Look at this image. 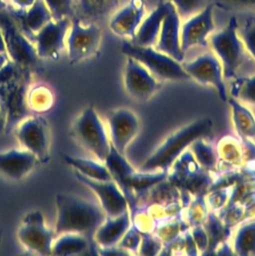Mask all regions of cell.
Returning a JSON list of instances; mask_svg holds the SVG:
<instances>
[{"label":"cell","mask_w":255,"mask_h":256,"mask_svg":"<svg viewBox=\"0 0 255 256\" xmlns=\"http://www.w3.org/2000/svg\"><path fill=\"white\" fill-rule=\"evenodd\" d=\"M32 84V70L8 60L0 69V104L6 117L5 133H10L33 113L27 106V92Z\"/></svg>","instance_id":"obj_1"},{"label":"cell","mask_w":255,"mask_h":256,"mask_svg":"<svg viewBox=\"0 0 255 256\" xmlns=\"http://www.w3.org/2000/svg\"><path fill=\"white\" fill-rule=\"evenodd\" d=\"M55 236L78 233L93 241V235L106 215L101 206L70 194H57ZM94 242V241H93Z\"/></svg>","instance_id":"obj_2"},{"label":"cell","mask_w":255,"mask_h":256,"mask_svg":"<svg viewBox=\"0 0 255 256\" xmlns=\"http://www.w3.org/2000/svg\"><path fill=\"white\" fill-rule=\"evenodd\" d=\"M213 133V121L209 117L193 120L169 135L141 165V171H168L176 159L198 138Z\"/></svg>","instance_id":"obj_3"},{"label":"cell","mask_w":255,"mask_h":256,"mask_svg":"<svg viewBox=\"0 0 255 256\" xmlns=\"http://www.w3.org/2000/svg\"><path fill=\"white\" fill-rule=\"evenodd\" d=\"M121 52L140 62L155 78L166 81H186L190 77L183 69L182 63L160 52L153 46H140L124 40Z\"/></svg>","instance_id":"obj_4"},{"label":"cell","mask_w":255,"mask_h":256,"mask_svg":"<svg viewBox=\"0 0 255 256\" xmlns=\"http://www.w3.org/2000/svg\"><path fill=\"white\" fill-rule=\"evenodd\" d=\"M71 131L77 141L104 162L111 149V141L103 121L93 106L86 107L74 120Z\"/></svg>","instance_id":"obj_5"},{"label":"cell","mask_w":255,"mask_h":256,"mask_svg":"<svg viewBox=\"0 0 255 256\" xmlns=\"http://www.w3.org/2000/svg\"><path fill=\"white\" fill-rule=\"evenodd\" d=\"M170 169L167 175L169 184L177 187L181 195H204L213 183L208 171L200 167L190 150L184 151Z\"/></svg>","instance_id":"obj_6"},{"label":"cell","mask_w":255,"mask_h":256,"mask_svg":"<svg viewBox=\"0 0 255 256\" xmlns=\"http://www.w3.org/2000/svg\"><path fill=\"white\" fill-rule=\"evenodd\" d=\"M238 27L237 19L231 17L222 30L210 36V45L222 65L225 80L235 77L244 59L245 48L239 36Z\"/></svg>","instance_id":"obj_7"},{"label":"cell","mask_w":255,"mask_h":256,"mask_svg":"<svg viewBox=\"0 0 255 256\" xmlns=\"http://www.w3.org/2000/svg\"><path fill=\"white\" fill-rule=\"evenodd\" d=\"M102 31L95 22H84L77 16L71 19L66 37V50L70 64L94 56L100 47Z\"/></svg>","instance_id":"obj_8"},{"label":"cell","mask_w":255,"mask_h":256,"mask_svg":"<svg viewBox=\"0 0 255 256\" xmlns=\"http://www.w3.org/2000/svg\"><path fill=\"white\" fill-rule=\"evenodd\" d=\"M0 30L9 60L29 68L37 64L39 58L33 42L21 31L7 9L0 10Z\"/></svg>","instance_id":"obj_9"},{"label":"cell","mask_w":255,"mask_h":256,"mask_svg":"<svg viewBox=\"0 0 255 256\" xmlns=\"http://www.w3.org/2000/svg\"><path fill=\"white\" fill-rule=\"evenodd\" d=\"M14 130L21 148L31 152L40 163L49 161L50 130L44 117L32 114L20 121Z\"/></svg>","instance_id":"obj_10"},{"label":"cell","mask_w":255,"mask_h":256,"mask_svg":"<svg viewBox=\"0 0 255 256\" xmlns=\"http://www.w3.org/2000/svg\"><path fill=\"white\" fill-rule=\"evenodd\" d=\"M19 242L27 250L39 255H52V244L55 238L54 229L46 225L40 211L28 212L17 230Z\"/></svg>","instance_id":"obj_11"},{"label":"cell","mask_w":255,"mask_h":256,"mask_svg":"<svg viewBox=\"0 0 255 256\" xmlns=\"http://www.w3.org/2000/svg\"><path fill=\"white\" fill-rule=\"evenodd\" d=\"M182 66L190 80L213 87L219 98L223 102H227L228 95L222 65L214 53H204L191 61L182 63Z\"/></svg>","instance_id":"obj_12"},{"label":"cell","mask_w":255,"mask_h":256,"mask_svg":"<svg viewBox=\"0 0 255 256\" xmlns=\"http://www.w3.org/2000/svg\"><path fill=\"white\" fill-rule=\"evenodd\" d=\"M71 25V19L66 17L51 19L33 38V44L39 59L57 60L66 48V37Z\"/></svg>","instance_id":"obj_13"},{"label":"cell","mask_w":255,"mask_h":256,"mask_svg":"<svg viewBox=\"0 0 255 256\" xmlns=\"http://www.w3.org/2000/svg\"><path fill=\"white\" fill-rule=\"evenodd\" d=\"M124 86L131 98L143 102L149 100L160 89L161 82L140 62L127 57L124 68Z\"/></svg>","instance_id":"obj_14"},{"label":"cell","mask_w":255,"mask_h":256,"mask_svg":"<svg viewBox=\"0 0 255 256\" xmlns=\"http://www.w3.org/2000/svg\"><path fill=\"white\" fill-rule=\"evenodd\" d=\"M111 145L120 153L125 154L129 144L140 130L137 115L130 109L118 108L107 115Z\"/></svg>","instance_id":"obj_15"},{"label":"cell","mask_w":255,"mask_h":256,"mask_svg":"<svg viewBox=\"0 0 255 256\" xmlns=\"http://www.w3.org/2000/svg\"><path fill=\"white\" fill-rule=\"evenodd\" d=\"M74 174L82 184L87 186L97 196L106 216H118L129 210V204L124 193L113 180H94L75 171Z\"/></svg>","instance_id":"obj_16"},{"label":"cell","mask_w":255,"mask_h":256,"mask_svg":"<svg viewBox=\"0 0 255 256\" xmlns=\"http://www.w3.org/2000/svg\"><path fill=\"white\" fill-rule=\"evenodd\" d=\"M213 30V5L207 4L181 25L180 44L182 51L185 53L194 46L207 45V38Z\"/></svg>","instance_id":"obj_17"},{"label":"cell","mask_w":255,"mask_h":256,"mask_svg":"<svg viewBox=\"0 0 255 256\" xmlns=\"http://www.w3.org/2000/svg\"><path fill=\"white\" fill-rule=\"evenodd\" d=\"M180 16L171 4L161 25L156 42V49L173 59L183 62L184 52L180 44Z\"/></svg>","instance_id":"obj_18"},{"label":"cell","mask_w":255,"mask_h":256,"mask_svg":"<svg viewBox=\"0 0 255 256\" xmlns=\"http://www.w3.org/2000/svg\"><path fill=\"white\" fill-rule=\"evenodd\" d=\"M146 4L144 0H130L117 11L109 21L110 30L119 37L132 39L145 17Z\"/></svg>","instance_id":"obj_19"},{"label":"cell","mask_w":255,"mask_h":256,"mask_svg":"<svg viewBox=\"0 0 255 256\" xmlns=\"http://www.w3.org/2000/svg\"><path fill=\"white\" fill-rule=\"evenodd\" d=\"M7 10L14 18L21 31L32 42L34 35L52 19L51 13L44 0H35L31 6L25 9L10 8Z\"/></svg>","instance_id":"obj_20"},{"label":"cell","mask_w":255,"mask_h":256,"mask_svg":"<svg viewBox=\"0 0 255 256\" xmlns=\"http://www.w3.org/2000/svg\"><path fill=\"white\" fill-rule=\"evenodd\" d=\"M37 163V158L23 148L0 151V174L11 180L23 179L35 168Z\"/></svg>","instance_id":"obj_21"},{"label":"cell","mask_w":255,"mask_h":256,"mask_svg":"<svg viewBox=\"0 0 255 256\" xmlns=\"http://www.w3.org/2000/svg\"><path fill=\"white\" fill-rule=\"evenodd\" d=\"M131 226L130 211L114 217H108L99 225L93 235V241L97 247L116 246L126 231Z\"/></svg>","instance_id":"obj_22"},{"label":"cell","mask_w":255,"mask_h":256,"mask_svg":"<svg viewBox=\"0 0 255 256\" xmlns=\"http://www.w3.org/2000/svg\"><path fill=\"white\" fill-rule=\"evenodd\" d=\"M171 3L169 1L160 2L148 16L144 17L131 41L140 46H154L157 42L163 19Z\"/></svg>","instance_id":"obj_23"},{"label":"cell","mask_w":255,"mask_h":256,"mask_svg":"<svg viewBox=\"0 0 255 256\" xmlns=\"http://www.w3.org/2000/svg\"><path fill=\"white\" fill-rule=\"evenodd\" d=\"M227 103L231 109V118L235 131L240 138L255 139V116L236 98L228 97Z\"/></svg>","instance_id":"obj_24"},{"label":"cell","mask_w":255,"mask_h":256,"mask_svg":"<svg viewBox=\"0 0 255 256\" xmlns=\"http://www.w3.org/2000/svg\"><path fill=\"white\" fill-rule=\"evenodd\" d=\"M91 241L78 233H62L55 236L52 255H81L91 249Z\"/></svg>","instance_id":"obj_25"},{"label":"cell","mask_w":255,"mask_h":256,"mask_svg":"<svg viewBox=\"0 0 255 256\" xmlns=\"http://www.w3.org/2000/svg\"><path fill=\"white\" fill-rule=\"evenodd\" d=\"M63 160L67 165L72 167L75 172H78L90 179L99 181L112 180L105 164L99 160L95 161L71 155H63Z\"/></svg>","instance_id":"obj_26"},{"label":"cell","mask_w":255,"mask_h":256,"mask_svg":"<svg viewBox=\"0 0 255 256\" xmlns=\"http://www.w3.org/2000/svg\"><path fill=\"white\" fill-rule=\"evenodd\" d=\"M119 0H75L77 17L84 22H94L105 17Z\"/></svg>","instance_id":"obj_27"},{"label":"cell","mask_w":255,"mask_h":256,"mask_svg":"<svg viewBox=\"0 0 255 256\" xmlns=\"http://www.w3.org/2000/svg\"><path fill=\"white\" fill-rule=\"evenodd\" d=\"M203 227L207 232L209 240L206 254L214 253L216 248L229 238L231 228L227 226L214 211L208 213V216L203 223Z\"/></svg>","instance_id":"obj_28"},{"label":"cell","mask_w":255,"mask_h":256,"mask_svg":"<svg viewBox=\"0 0 255 256\" xmlns=\"http://www.w3.org/2000/svg\"><path fill=\"white\" fill-rule=\"evenodd\" d=\"M27 106L33 114H41L51 109L54 103V97L51 89L45 84H36L30 86L27 92Z\"/></svg>","instance_id":"obj_29"},{"label":"cell","mask_w":255,"mask_h":256,"mask_svg":"<svg viewBox=\"0 0 255 256\" xmlns=\"http://www.w3.org/2000/svg\"><path fill=\"white\" fill-rule=\"evenodd\" d=\"M204 139L205 138H198L193 141L189 146V150L200 167L208 172H211L217 168L219 158L217 151Z\"/></svg>","instance_id":"obj_30"},{"label":"cell","mask_w":255,"mask_h":256,"mask_svg":"<svg viewBox=\"0 0 255 256\" xmlns=\"http://www.w3.org/2000/svg\"><path fill=\"white\" fill-rule=\"evenodd\" d=\"M233 251L240 256L255 255V220L239 227L234 238Z\"/></svg>","instance_id":"obj_31"},{"label":"cell","mask_w":255,"mask_h":256,"mask_svg":"<svg viewBox=\"0 0 255 256\" xmlns=\"http://www.w3.org/2000/svg\"><path fill=\"white\" fill-rule=\"evenodd\" d=\"M218 158L232 166H240L243 164V152L241 140L231 135L221 138L217 145Z\"/></svg>","instance_id":"obj_32"},{"label":"cell","mask_w":255,"mask_h":256,"mask_svg":"<svg viewBox=\"0 0 255 256\" xmlns=\"http://www.w3.org/2000/svg\"><path fill=\"white\" fill-rule=\"evenodd\" d=\"M231 96L240 102L255 105V74L235 80L231 87Z\"/></svg>","instance_id":"obj_33"},{"label":"cell","mask_w":255,"mask_h":256,"mask_svg":"<svg viewBox=\"0 0 255 256\" xmlns=\"http://www.w3.org/2000/svg\"><path fill=\"white\" fill-rule=\"evenodd\" d=\"M207 204L204 199V195H197L189 203L187 210V223L191 227L197 225H203L208 216Z\"/></svg>","instance_id":"obj_34"},{"label":"cell","mask_w":255,"mask_h":256,"mask_svg":"<svg viewBox=\"0 0 255 256\" xmlns=\"http://www.w3.org/2000/svg\"><path fill=\"white\" fill-rule=\"evenodd\" d=\"M44 2L54 20L73 16L75 0H44Z\"/></svg>","instance_id":"obj_35"},{"label":"cell","mask_w":255,"mask_h":256,"mask_svg":"<svg viewBox=\"0 0 255 256\" xmlns=\"http://www.w3.org/2000/svg\"><path fill=\"white\" fill-rule=\"evenodd\" d=\"M239 36L244 48L255 60V18H248L241 28L238 27Z\"/></svg>","instance_id":"obj_36"},{"label":"cell","mask_w":255,"mask_h":256,"mask_svg":"<svg viewBox=\"0 0 255 256\" xmlns=\"http://www.w3.org/2000/svg\"><path fill=\"white\" fill-rule=\"evenodd\" d=\"M180 18H189L202 10L206 0H169Z\"/></svg>","instance_id":"obj_37"},{"label":"cell","mask_w":255,"mask_h":256,"mask_svg":"<svg viewBox=\"0 0 255 256\" xmlns=\"http://www.w3.org/2000/svg\"><path fill=\"white\" fill-rule=\"evenodd\" d=\"M142 232L135 226H130L126 233L123 235L117 246L128 253L137 252L141 243Z\"/></svg>","instance_id":"obj_38"},{"label":"cell","mask_w":255,"mask_h":256,"mask_svg":"<svg viewBox=\"0 0 255 256\" xmlns=\"http://www.w3.org/2000/svg\"><path fill=\"white\" fill-rule=\"evenodd\" d=\"M163 249V242L149 232H142V239L138 249V253L141 255H156L160 254Z\"/></svg>","instance_id":"obj_39"},{"label":"cell","mask_w":255,"mask_h":256,"mask_svg":"<svg viewBox=\"0 0 255 256\" xmlns=\"http://www.w3.org/2000/svg\"><path fill=\"white\" fill-rule=\"evenodd\" d=\"M184 230L182 224L177 221H172L161 225L157 229L156 236L163 242V244H168L175 240L179 236V232Z\"/></svg>","instance_id":"obj_40"},{"label":"cell","mask_w":255,"mask_h":256,"mask_svg":"<svg viewBox=\"0 0 255 256\" xmlns=\"http://www.w3.org/2000/svg\"><path fill=\"white\" fill-rule=\"evenodd\" d=\"M209 192L210 193L207 197V202L214 212L223 208L230 196L229 187H219L212 189Z\"/></svg>","instance_id":"obj_41"},{"label":"cell","mask_w":255,"mask_h":256,"mask_svg":"<svg viewBox=\"0 0 255 256\" xmlns=\"http://www.w3.org/2000/svg\"><path fill=\"white\" fill-rule=\"evenodd\" d=\"M190 233H191V236H192L194 243L197 247V250L201 253L206 254L208 245H209V240H208L207 232H206L205 228L203 227V225L193 226Z\"/></svg>","instance_id":"obj_42"},{"label":"cell","mask_w":255,"mask_h":256,"mask_svg":"<svg viewBox=\"0 0 255 256\" xmlns=\"http://www.w3.org/2000/svg\"><path fill=\"white\" fill-rule=\"evenodd\" d=\"M243 163H251L255 161V143L252 139L241 138Z\"/></svg>","instance_id":"obj_43"},{"label":"cell","mask_w":255,"mask_h":256,"mask_svg":"<svg viewBox=\"0 0 255 256\" xmlns=\"http://www.w3.org/2000/svg\"><path fill=\"white\" fill-rule=\"evenodd\" d=\"M228 8H255V0H216Z\"/></svg>","instance_id":"obj_44"},{"label":"cell","mask_w":255,"mask_h":256,"mask_svg":"<svg viewBox=\"0 0 255 256\" xmlns=\"http://www.w3.org/2000/svg\"><path fill=\"white\" fill-rule=\"evenodd\" d=\"M184 249L186 250V253L190 254V255H196L198 253L197 247L194 243L191 233L188 231H186L185 235H184Z\"/></svg>","instance_id":"obj_45"},{"label":"cell","mask_w":255,"mask_h":256,"mask_svg":"<svg viewBox=\"0 0 255 256\" xmlns=\"http://www.w3.org/2000/svg\"><path fill=\"white\" fill-rule=\"evenodd\" d=\"M11 1L17 8L25 9L31 6L35 0H11Z\"/></svg>","instance_id":"obj_46"},{"label":"cell","mask_w":255,"mask_h":256,"mask_svg":"<svg viewBox=\"0 0 255 256\" xmlns=\"http://www.w3.org/2000/svg\"><path fill=\"white\" fill-rule=\"evenodd\" d=\"M5 128H6V117L0 104V135L5 133Z\"/></svg>","instance_id":"obj_47"},{"label":"cell","mask_w":255,"mask_h":256,"mask_svg":"<svg viewBox=\"0 0 255 256\" xmlns=\"http://www.w3.org/2000/svg\"><path fill=\"white\" fill-rule=\"evenodd\" d=\"M9 60L7 54L5 53H0V69L5 65V63Z\"/></svg>","instance_id":"obj_48"},{"label":"cell","mask_w":255,"mask_h":256,"mask_svg":"<svg viewBox=\"0 0 255 256\" xmlns=\"http://www.w3.org/2000/svg\"><path fill=\"white\" fill-rule=\"evenodd\" d=\"M0 53H5L6 54V47H5V43H4V39L0 30Z\"/></svg>","instance_id":"obj_49"},{"label":"cell","mask_w":255,"mask_h":256,"mask_svg":"<svg viewBox=\"0 0 255 256\" xmlns=\"http://www.w3.org/2000/svg\"><path fill=\"white\" fill-rule=\"evenodd\" d=\"M6 8H7V5L4 2V0H0V10H4Z\"/></svg>","instance_id":"obj_50"}]
</instances>
